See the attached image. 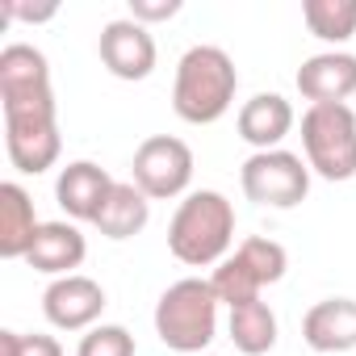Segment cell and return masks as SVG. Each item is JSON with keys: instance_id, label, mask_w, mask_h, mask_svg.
Masks as SVG:
<instances>
[{"instance_id": "obj_1", "label": "cell", "mask_w": 356, "mask_h": 356, "mask_svg": "<svg viewBox=\"0 0 356 356\" xmlns=\"http://www.w3.org/2000/svg\"><path fill=\"white\" fill-rule=\"evenodd\" d=\"M231 243H235V206L218 189L189 193L168 222V252L189 268L222 264Z\"/></svg>"}, {"instance_id": "obj_2", "label": "cell", "mask_w": 356, "mask_h": 356, "mask_svg": "<svg viewBox=\"0 0 356 356\" xmlns=\"http://www.w3.org/2000/svg\"><path fill=\"white\" fill-rule=\"evenodd\" d=\"M239 72L222 47H189L176 63L172 109L189 126H210L235 105Z\"/></svg>"}, {"instance_id": "obj_3", "label": "cell", "mask_w": 356, "mask_h": 356, "mask_svg": "<svg viewBox=\"0 0 356 356\" xmlns=\"http://www.w3.org/2000/svg\"><path fill=\"white\" fill-rule=\"evenodd\" d=\"M218 293L210 281L202 277H185V281H176L159 293L155 302V335L163 339V348L172 352H202L214 343L218 335Z\"/></svg>"}, {"instance_id": "obj_4", "label": "cell", "mask_w": 356, "mask_h": 356, "mask_svg": "<svg viewBox=\"0 0 356 356\" xmlns=\"http://www.w3.org/2000/svg\"><path fill=\"white\" fill-rule=\"evenodd\" d=\"M5 105V147L17 172L38 176L55 168L63 138H59V109L55 92H34V97H9Z\"/></svg>"}, {"instance_id": "obj_5", "label": "cell", "mask_w": 356, "mask_h": 356, "mask_svg": "<svg viewBox=\"0 0 356 356\" xmlns=\"http://www.w3.org/2000/svg\"><path fill=\"white\" fill-rule=\"evenodd\" d=\"M302 147L310 172L323 181L356 176V113L352 105H310L302 113Z\"/></svg>"}, {"instance_id": "obj_6", "label": "cell", "mask_w": 356, "mask_h": 356, "mask_svg": "<svg viewBox=\"0 0 356 356\" xmlns=\"http://www.w3.org/2000/svg\"><path fill=\"white\" fill-rule=\"evenodd\" d=\"M239 185L248 193V202L256 206H273V210H293L306 202L310 193V163L293 151H256L243 159Z\"/></svg>"}, {"instance_id": "obj_7", "label": "cell", "mask_w": 356, "mask_h": 356, "mask_svg": "<svg viewBox=\"0 0 356 356\" xmlns=\"http://www.w3.org/2000/svg\"><path fill=\"white\" fill-rule=\"evenodd\" d=\"M193 181V151L185 138L172 134H151L138 143L134 151V185L151 197V202H168L181 197Z\"/></svg>"}, {"instance_id": "obj_8", "label": "cell", "mask_w": 356, "mask_h": 356, "mask_svg": "<svg viewBox=\"0 0 356 356\" xmlns=\"http://www.w3.org/2000/svg\"><path fill=\"white\" fill-rule=\"evenodd\" d=\"M101 310H105V289L92 277H84V273L55 277L47 285V293H42V314L59 331H84V327L92 331Z\"/></svg>"}, {"instance_id": "obj_9", "label": "cell", "mask_w": 356, "mask_h": 356, "mask_svg": "<svg viewBox=\"0 0 356 356\" xmlns=\"http://www.w3.org/2000/svg\"><path fill=\"white\" fill-rule=\"evenodd\" d=\"M101 63L118 80H147L155 72V38L147 34V26L118 17L101 30Z\"/></svg>"}, {"instance_id": "obj_10", "label": "cell", "mask_w": 356, "mask_h": 356, "mask_svg": "<svg viewBox=\"0 0 356 356\" xmlns=\"http://www.w3.org/2000/svg\"><path fill=\"white\" fill-rule=\"evenodd\" d=\"M113 185H118V181H113L101 163L76 159V163H67V168L59 172L55 197H59V206H63L67 218H76V222H97V214H101V206L109 202Z\"/></svg>"}, {"instance_id": "obj_11", "label": "cell", "mask_w": 356, "mask_h": 356, "mask_svg": "<svg viewBox=\"0 0 356 356\" xmlns=\"http://www.w3.org/2000/svg\"><path fill=\"white\" fill-rule=\"evenodd\" d=\"M298 92L310 105H348V97L356 92V55L348 51L310 55L298 67Z\"/></svg>"}, {"instance_id": "obj_12", "label": "cell", "mask_w": 356, "mask_h": 356, "mask_svg": "<svg viewBox=\"0 0 356 356\" xmlns=\"http://www.w3.org/2000/svg\"><path fill=\"white\" fill-rule=\"evenodd\" d=\"M302 339L314 352H352L356 348V298L314 302L302 318Z\"/></svg>"}, {"instance_id": "obj_13", "label": "cell", "mask_w": 356, "mask_h": 356, "mask_svg": "<svg viewBox=\"0 0 356 356\" xmlns=\"http://www.w3.org/2000/svg\"><path fill=\"white\" fill-rule=\"evenodd\" d=\"M293 130V105L281 92H256L239 109V138L256 151H277L281 138Z\"/></svg>"}, {"instance_id": "obj_14", "label": "cell", "mask_w": 356, "mask_h": 356, "mask_svg": "<svg viewBox=\"0 0 356 356\" xmlns=\"http://www.w3.org/2000/svg\"><path fill=\"white\" fill-rule=\"evenodd\" d=\"M84 256H88V243L72 222H42L26 260H30V268L47 273V277H72V268H80Z\"/></svg>"}, {"instance_id": "obj_15", "label": "cell", "mask_w": 356, "mask_h": 356, "mask_svg": "<svg viewBox=\"0 0 356 356\" xmlns=\"http://www.w3.org/2000/svg\"><path fill=\"white\" fill-rule=\"evenodd\" d=\"M38 218H34V202L17 181L0 185V256L5 260H26L38 235Z\"/></svg>"}, {"instance_id": "obj_16", "label": "cell", "mask_w": 356, "mask_h": 356, "mask_svg": "<svg viewBox=\"0 0 356 356\" xmlns=\"http://www.w3.org/2000/svg\"><path fill=\"white\" fill-rule=\"evenodd\" d=\"M34 92H55L51 88V63L38 47L13 42L0 51V101L9 97H34Z\"/></svg>"}, {"instance_id": "obj_17", "label": "cell", "mask_w": 356, "mask_h": 356, "mask_svg": "<svg viewBox=\"0 0 356 356\" xmlns=\"http://www.w3.org/2000/svg\"><path fill=\"white\" fill-rule=\"evenodd\" d=\"M147 218H151V197H147L134 181H118L92 227H97L105 239H130V235H138V231L147 227Z\"/></svg>"}, {"instance_id": "obj_18", "label": "cell", "mask_w": 356, "mask_h": 356, "mask_svg": "<svg viewBox=\"0 0 356 356\" xmlns=\"http://www.w3.org/2000/svg\"><path fill=\"white\" fill-rule=\"evenodd\" d=\"M231 343L243 356H264L277 348V314L268 302H243L231 310Z\"/></svg>"}, {"instance_id": "obj_19", "label": "cell", "mask_w": 356, "mask_h": 356, "mask_svg": "<svg viewBox=\"0 0 356 356\" xmlns=\"http://www.w3.org/2000/svg\"><path fill=\"white\" fill-rule=\"evenodd\" d=\"M302 17H306V30L318 42L339 47L356 34V0H306Z\"/></svg>"}, {"instance_id": "obj_20", "label": "cell", "mask_w": 356, "mask_h": 356, "mask_svg": "<svg viewBox=\"0 0 356 356\" xmlns=\"http://www.w3.org/2000/svg\"><path fill=\"white\" fill-rule=\"evenodd\" d=\"M210 285H214V293H218V302L222 306H243V302H256L260 298V281H256V273L239 260V256H227L218 268H214V277H210Z\"/></svg>"}, {"instance_id": "obj_21", "label": "cell", "mask_w": 356, "mask_h": 356, "mask_svg": "<svg viewBox=\"0 0 356 356\" xmlns=\"http://www.w3.org/2000/svg\"><path fill=\"white\" fill-rule=\"evenodd\" d=\"M235 256L256 273L260 285H277L285 277V268H289V256H285V248L277 239H243L235 248Z\"/></svg>"}, {"instance_id": "obj_22", "label": "cell", "mask_w": 356, "mask_h": 356, "mask_svg": "<svg viewBox=\"0 0 356 356\" xmlns=\"http://www.w3.org/2000/svg\"><path fill=\"white\" fill-rule=\"evenodd\" d=\"M76 356H134V335L118 323H101L80 339Z\"/></svg>"}, {"instance_id": "obj_23", "label": "cell", "mask_w": 356, "mask_h": 356, "mask_svg": "<svg viewBox=\"0 0 356 356\" xmlns=\"http://www.w3.org/2000/svg\"><path fill=\"white\" fill-rule=\"evenodd\" d=\"M0 356H63L55 335H26V331H0Z\"/></svg>"}, {"instance_id": "obj_24", "label": "cell", "mask_w": 356, "mask_h": 356, "mask_svg": "<svg viewBox=\"0 0 356 356\" xmlns=\"http://www.w3.org/2000/svg\"><path fill=\"white\" fill-rule=\"evenodd\" d=\"M181 13V0H130V22L151 26V22H168Z\"/></svg>"}, {"instance_id": "obj_25", "label": "cell", "mask_w": 356, "mask_h": 356, "mask_svg": "<svg viewBox=\"0 0 356 356\" xmlns=\"http://www.w3.org/2000/svg\"><path fill=\"white\" fill-rule=\"evenodd\" d=\"M59 13V5H22V0H5V17H22V22H51Z\"/></svg>"}]
</instances>
